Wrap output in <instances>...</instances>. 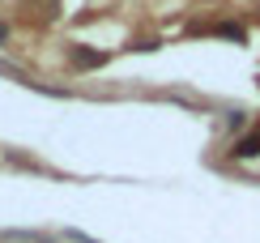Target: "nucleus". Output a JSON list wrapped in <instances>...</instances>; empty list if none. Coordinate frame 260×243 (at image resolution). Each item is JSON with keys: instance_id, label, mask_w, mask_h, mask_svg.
<instances>
[{"instance_id": "f257e3e1", "label": "nucleus", "mask_w": 260, "mask_h": 243, "mask_svg": "<svg viewBox=\"0 0 260 243\" xmlns=\"http://www.w3.org/2000/svg\"><path fill=\"white\" fill-rule=\"evenodd\" d=\"M256 154H260V128H256V132H247L239 145H235V158H256Z\"/></svg>"}, {"instance_id": "f03ea898", "label": "nucleus", "mask_w": 260, "mask_h": 243, "mask_svg": "<svg viewBox=\"0 0 260 243\" xmlns=\"http://www.w3.org/2000/svg\"><path fill=\"white\" fill-rule=\"evenodd\" d=\"M73 64H77V69H94V64H103V56H99V51L77 47V51H73Z\"/></svg>"}, {"instance_id": "7ed1b4c3", "label": "nucleus", "mask_w": 260, "mask_h": 243, "mask_svg": "<svg viewBox=\"0 0 260 243\" xmlns=\"http://www.w3.org/2000/svg\"><path fill=\"white\" fill-rule=\"evenodd\" d=\"M0 39H5V26H0Z\"/></svg>"}]
</instances>
